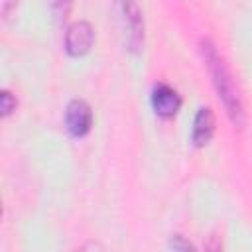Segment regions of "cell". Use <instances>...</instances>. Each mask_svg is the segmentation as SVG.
I'll list each match as a JSON object with an SVG mask.
<instances>
[{
  "mask_svg": "<svg viewBox=\"0 0 252 252\" xmlns=\"http://www.w3.org/2000/svg\"><path fill=\"white\" fill-rule=\"evenodd\" d=\"M93 39H94V30L89 22H85V20L73 22L65 33V49L69 55L81 57L91 49Z\"/></svg>",
  "mask_w": 252,
  "mask_h": 252,
  "instance_id": "obj_2",
  "label": "cell"
},
{
  "mask_svg": "<svg viewBox=\"0 0 252 252\" xmlns=\"http://www.w3.org/2000/svg\"><path fill=\"white\" fill-rule=\"evenodd\" d=\"M65 124H67V130L71 136H75V138L85 136L93 126L91 106L81 98L71 100L67 104V110H65Z\"/></svg>",
  "mask_w": 252,
  "mask_h": 252,
  "instance_id": "obj_4",
  "label": "cell"
},
{
  "mask_svg": "<svg viewBox=\"0 0 252 252\" xmlns=\"http://www.w3.org/2000/svg\"><path fill=\"white\" fill-rule=\"evenodd\" d=\"M122 20H124V33L130 51H140L144 45V20L140 8L134 2L122 4Z\"/></svg>",
  "mask_w": 252,
  "mask_h": 252,
  "instance_id": "obj_3",
  "label": "cell"
},
{
  "mask_svg": "<svg viewBox=\"0 0 252 252\" xmlns=\"http://www.w3.org/2000/svg\"><path fill=\"white\" fill-rule=\"evenodd\" d=\"M0 110H2V116H10L14 110H16V96L10 93V91H2V96H0Z\"/></svg>",
  "mask_w": 252,
  "mask_h": 252,
  "instance_id": "obj_7",
  "label": "cell"
},
{
  "mask_svg": "<svg viewBox=\"0 0 252 252\" xmlns=\"http://www.w3.org/2000/svg\"><path fill=\"white\" fill-rule=\"evenodd\" d=\"M77 252H104V248H102V244L98 240H87Z\"/></svg>",
  "mask_w": 252,
  "mask_h": 252,
  "instance_id": "obj_9",
  "label": "cell"
},
{
  "mask_svg": "<svg viewBox=\"0 0 252 252\" xmlns=\"http://www.w3.org/2000/svg\"><path fill=\"white\" fill-rule=\"evenodd\" d=\"M199 49H201L203 61H205V65L209 69V75L213 79V85L217 89V94H219V98L222 100V104L226 108V114L230 116L232 124L242 126V122H244V106H242V98H240L238 87L234 83V77H232L226 61L222 59V55L219 53V49L215 47V43L211 39H201Z\"/></svg>",
  "mask_w": 252,
  "mask_h": 252,
  "instance_id": "obj_1",
  "label": "cell"
},
{
  "mask_svg": "<svg viewBox=\"0 0 252 252\" xmlns=\"http://www.w3.org/2000/svg\"><path fill=\"white\" fill-rule=\"evenodd\" d=\"M171 248H173L175 252H197V250L193 248V244L187 242L181 234H175V236L171 238Z\"/></svg>",
  "mask_w": 252,
  "mask_h": 252,
  "instance_id": "obj_8",
  "label": "cell"
},
{
  "mask_svg": "<svg viewBox=\"0 0 252 252\" xmlns=\"http://www.w3.org/2000/svg\"><path fill=\"white\" fill-rule=\"evenodd\" d=\"M152 106H154V110H156L158 116L171 118L179 110V106H181V96L169 85L159 83L152 91Z\"/></svg>",
  "mask_w": 252,
  "mask_h": 252,
  "instance_id": "obj_5",
  "label": "cell"
},
{
  "mask_svg": "<svg viewBox=\"0 0 252 252\" xmlns=\"http://www.w3.org/2000/svg\"><path fill=\"white\" fill-rule=\"evenodd\" d=\"M215 132V114L211 108H199L193 122V142L195 146H205L213 138Z\"/></svg>",
  "mask_w": 252,
  "mask_h": 252,
  "instance_id": "obj_6",
  "label": "cell"
}]
</instances>
